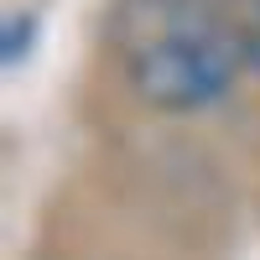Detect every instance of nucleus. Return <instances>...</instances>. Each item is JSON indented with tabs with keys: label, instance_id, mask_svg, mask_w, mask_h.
<instances>
[{
	"label": "nucleus",
	"instance_id": "obj_1",
	"mask_svg": "<svg viewBox=\"0 0 260 260\" xmlns=\"http://www.w3.org/2000/svg\"><path fill=\"white\" fill-rule=\"evenodd\" d=\"M110 37L130 89L172 115L224 99L240 73V52L213 0H120Z\"/></svg>",
	"mask_w": 260,
	"mask_h": 260
},
{
	"label": "nucleus",
	"instance_id": "obj_2",
	"mask_svg": "<svg viewBox=\"0 0 260 260\" xmlns=\"http://www.w3.org/2000/svg\"><path fill=\"white\" fill-rule=\"evenodd\" d=\"M213 11H219L240 62L260 73V0H213Z\"/></svg>",
	"mask_w": 260,
	"mask_h": 260
},
{
	"label": "nucleus",
	"instance_id": "obj_3",
	"mask_svg": "<svg viewBox=\"0 0 260 260\" xmlns=\"http://www.w3.org/2000/svg\"><path fill=\"white\" fill-rule=\"evenodd\" d=\"M26 42H31V16H11L6 21V62L26 57Z\"/></svg>",
	"mask_w": 260,
	"mask_h": 260
}]
</instances>
